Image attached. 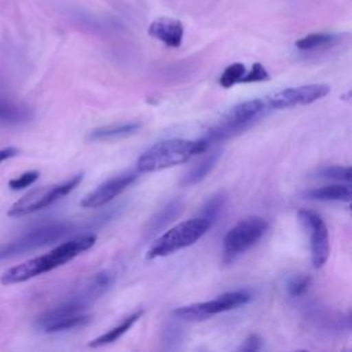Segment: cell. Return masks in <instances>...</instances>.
I'll return each mask as SVG.
<instances>
[{
  "mask_svg": "<svg viewBox=\"0 0 352 352\" xmlns=\"http://www.w3.org/2000/svg\"><path fill=\"white\" fill-rule=\"evenodd\" d=\"M96 242L95 234H84L78 235L73 239H69L45 254L29 258L21 264H16L8 268L0 278L3 285H14L29 280L37 275L45 274L58 268L70 260H73L80 253L91 249Z\"/></svg>",
  "mask_w": 352,
  "mask_h": 352,
  "instance_id": "6da1fadb",
  "label": "cell"
},
{
  "mask_svg": "<svg viewBox=\"0 0 352 352\" xmlns=\"http://www.w3.org/2000/svg\"><path fill=\"white\" fill-rule=\"evenodd\" d=\"M209 144L204 140H187V139H166L155 143L146 150L138 160V170L158 172L175 165L188 161L191 157L204 153Z\"/></svg>",
  "mask_w": 352,
  "mask_h": 352,
  "instance_id": "7a4b0ae2",
  "label": "cell"
},
{
  "mask_svg": "<svg viewBox=\"0 0 352 352\" xmlns=\"http://www.w3.org/2000/svg\"><path fill=\"white\" fill-rule=\"evenodd\" d=\"M210 227L212 224L199 216L182 221L154 241L146 253V258L153 260L176 253L201 239Z\"/></svg>",
  "mask_w": 352,
  "mask_h": 352,
  "instance_id": "3957f363",
  "label": "cell"
},
{
  "mask_svg": "<svg viewBox=\"0 0 352 352\" xmlns=\"http://www.w3.org/2000/svg\"><path fill=\"white\" fill-rule=\"evenodd\" d=\"M267 107L264 104L263 98L250 99L231 107L221 120L210 128L206 135L202 138L208 144L212 142L226 140L242 131H245L249 125H252L256 120H258L264 113H267Z\"/></svg>",
  "mask_w": 352,
  "mask_h": 352,
  "instance_id": "277c9868",
  "label": "cell"
},
{
  "mask_svg": "<svg viewBox=\"0 0 352 352\" xmlns=\"http://www.w3.org/2000/svg\"><path fill=\"white\" fill-rule=\"evenodd\" d=\"M81 180H82V173H78L63 183L34 188L29 191L26 195H23L21 199H18L15 204H12L7 214L11 217H22V216L34 213L37 210H41L52 205L58 199L63 198L69 192H72L80 184Z\"/></svg>",
  "mask_w": 352,
  "mask_h": 352,
  "instance_id": "5b68a950",
  "label": "cell"
},
{
  "mask_svg": "<svg viewBox=\"0 0 352 352\" xmlns=\"http://www.w3.org/2000/svg\"><path fill=\"white\" fill-rule=\"evenodd\" d=\"M252 298H253L252 293L245 289L226 292L209 301L194 302V304L179 307L173 311V315L179 319L191 320V322L206 320V319L212 318L213 315L242 307V305L248 304L249 301H252Z\"/></svg>",
  "mask_w": 352,
  "mask_h": 352,
  "instance_id": "8992f818",
  "label": "cell"
},
{
  "mask_svg": "<svg viewBox=\"0 0 352 352\" xmlns=\"http://www.w3.org/2000/svg\"><path fill=\"white\" fill-rule=\"evenodd\" d=\"M267 227V220L258 216H250L238 221L223 239V260L232 263L264 235Z\"/></svg>",
  "mask_w": 352,
  "mask_h": 352,
  "instance_id": "52a82bcc",
  "label": "cell"
},
{
  "mask_svg": "<svg viewBox=\"0 0 352 352\" xmlns=\"http://www.w3.org/2000/svg\"><path fill=\"white\" fill-rule=\"evenodd\" d=\"M330 92V87L327 84H307L300 87L285 88L278 92H272L263 98L267 110H280L290 109L294 106L309 104L322 98H324Z\"/></svg>",
  "mask_w": 352,
  "mask_h": 352,
  "instance_id": "ba28073f",
  "label": "cell"
},
{
  "mask_svg": "<svg viewBox=\"0 0 352 352\" xmlns=\"http://www.w3.org/2000/svg\"><path fill=\"white\" fill-rule=\"evenodd\" d=\"M298 219L311 235V257L315 268L323 267L330 253L329 231L323 219L311 209H300Z\"/></svg>",
  "mask_w": 352,
  "mask_h": 352,
  "instance_id": "9c48e42d",
  "label": "cell"
},
{
  "mask_svg": "<svg viewBox=\"0 0 352 352\" xmlns=\"http://www.w3.org/2000/svg\"><path fill=\"white\" fill-rule=\"evenodd\" d=\"M54 239H55V234H54V230L51 228V226H48V224L37 226V227L26 231L21 236H18L16 239H14L8 243L0 245V260L36 250L38 248L52 243Z\"/></svg>",
  "mask_w": 352,
  "mask_h": 352,
  "instance_id": "30bf717a",
  "label": "cell"
},
{
  "mask_svg": "<svg viewBox=\"0 0 352 352\" xmlns=\"http://www.w3.org/2000/svg\"><path fill=\"white\" fill-rule=\"evenodd\" d=\"M138 179V173L128 172L118 176H114L100 186H98L94 191H91L88 195H85L80 205L82 208H100L110 202L113 198H116L118 194H121L126 187H129L135 180Z\"/></svg>",
  "mask_w": 352,
  "mask_h": 352,
  "instance_id": "8fae6325",
  "label": "cell"
},
{
  "mask_svg": "<svg viewBox=\"0 0 352 352\" xmlns=\"http://www.w3.org/2000/svg\"><path fill=\"white\" fill-rule=\"evenodd\" d=\"M184 28L183 23L170 16H160L154 19L148 26V36L160 40L166 47L177 48L183 41Z\"/></svg>",
  "mask_w": 352,
  "mask_h": 352,
  "instance_id": "7c38bea8",
  "label": "cell"
},
{
  "mask_svg": "<svg viewBox=\"0 0 352 352\" xmlns=\"http://www.w3.org/2000/svg\"><path fill=\"white\" fill-rule=\"evenodd\" d=\"M32 117L33 111L30 107L0 92V122L16 125L30 121Z\"/></svg>",
  "mask_w": 352,
  "mask_h": 352,
  "instance_id": "4fadbf2b",
  "label": "cell"
},
{
  "mask_svg": "<svg viewBox=\"0 0 352 352\" xmlns=\"http://www.w3.org/2000/svg\"><path fill=\"white\" fill-rule=\"evenodd\" d=\"M308 199L314 201H341L349 202L351 199V186L349 184H329L323 187H315L307 190L302 194Z\"/></svg>",
  "mask_w": 352,
  "mask_h": 352,
  "instance_id": "5bb4252c",
  "label": "cell"
},
{
  "mask_svg": "<svg viewBox=\"0 0 352 352\" xmlns=\"http://www.w3.org/2000/svg\"><path fill=\"white\" fill-rule=\"evenodd\" d=\"M91 315L87 314H77V315H70V316H62V318H55L44 322H37V327H40L45 333H59L65 330H72L77 329L81 326H85L89 323Z\"/></svg>",
  "mask_w": 352,
  "mask_h": 352,
  "instance_id": "9a60e30c",
  "label": "cell"
},
{
  "mask_svg": "<svg viewBox=\"0 0 352 352\" xmlns=\"http://www.w3.org/2000/svg\"><path fill=\"white\" fill-rule=\"evenodd\" d=\"M140 128L139 122H124V124H114L107 126L95 128L88 133V140H111L118 138H125L135 133Z\"/></svg>",
  "mask_w": 352,
  "mask_h": 352,
  "instance_id": "2e32d148",
  "label": "cell"
},
{
  "mask_svg": "<svg viewBox=\"0 0 352 352\" xmlns=\"http://www.w3.org/2000/svg\"><path fill=\"white\" fill-rule=\"evenodd\" d=\"M143 315V311L139 309L133 314H131L129 316H126L124 320H121V323H118L117 326H114L113 329L107 330L106 333H103L102 336L94 338L88 345L91 348H96V346H102V345H107V344H111L114 341H117L121 336H124L139 319L140 316Z\"/></svg>",
  "mask_w": 352,
  "mask_h": 352,
  "instance_id": "e0dca14e",
  "label": "cell"
},
{
  "mask_svg": "<svg viewBox=\"0 0 352 352\" xmlns=\"http://www.w3.org/2000/svg\"><path fill=\"white\" fill-rule=\"evenodd\" d=\"M220 158V151H213L210 154H208L205 158H202L183 179V184L186 186H192L197 184L199 182H202L209 173L210 170L214 168L216 162Z\"/></svg>",
  "mask_w": 352,
  "mask_h": 352,
  "instance_id": "ac0fdd59",
  "label": "cell"
},
{
  "mask_svg": "<svg viewBox=\"0 0 352 352\" xmlns=\"http://www.w3.org/2000/svg\"><path fill=\"white\" fill-rule=\"evenodd\" d=\"M182 202L179 199H173L170 201L164 209H161L155 217L150 221L148 226V232L150 234H155L158 230H161L164 226H166L169 221H172L175 217H177L182 212Z\"/></svg>",
  "mask_w": 352,
  "mask_h": 352,
  "instance_id": "d6986e66",
  "label": "cell"
},
{
  "mask_svg": "<svg viewBox=\"0 0 352 352\" xmlns=\"http://www.w3.org/2000/svg\"><path fill=\"white\" fill-rule=\"evenodd\" d=\"M340 38L338 34L333 33H311L307 34L296 41V47L301 51H309V50H316L320 47L331 45Z\"/></svg>",
  "mask_w": 352,
  "mask_h": 352,
  "instance_id": "ffe728a7",
  "label": "cell"
},
{
  "mask_svg": "<svg viewBox=\"0 0 352 352\" xmlns=\"http://www.w3.org/2000/svg\"><path fill=\"white\" fill-rule=\"evenodd\" d=\"M226 201H227L226 192L219 191V192L213 194V195L209 197V198L206 199V202L202 205V208H201V210H199V217H204V219H206L210 224H213V223L217 220V217H219L221 209L224 208Z\"/></svg>",
  "mask_w": 352,
  "mask_h": 352,
  "instance_id": "44dd1931",
  "label": "cell"
},
{
  "mask_svg": "<svg viewBox=\"0 0 352 352\" xmlns=\"http://www.w3.org/2000/svg\"><path fill=\"white\" fill-rule=\"evenodd\" d=\"M246 69H245V65L243 63H239V62H235V63H231L228 65L220 78H219V84L223 87V88H231L234 87L235 84L241 82L243 74H245Z\"/></svg>",
  "mask_w": 352,
  "mask_h": 352,
  "instance_id": "7402d4cb",
  "label": "cell"
},
{
  "mask_svg": "<svg viewBox=\"0 0 352 352\" xmlns=\"http://www.w3.org/2000/svg\"><path fill=\"white\" fill-rule=\"evenodd\" d=\"M318 176L323 179H334L340 182H351L352 177V169L351 166H341V165H329L324 168H320L318 170Z\"/></svg>",
  "mask_w": 352,
  "mask_h": 352,
  "instance_id": "603a6c76",
  "label": "cell"
},
{
  "mask_svg": "<svg viewBox=\"0 0 352 352\" xmlns=\"http://www.w3.org/2000/svg\"><path fill=\"white\" fill-rule=\"evenodd\" d=\"M311 280L312 279L309 275H304V274L293 275L292 278H289V280L286 283V290L292 297H298L308 290Z\"/></svg>",
  "mask_w": 352,
  "mask_h": 352,
  "instance_id": "cb8c5ba5",
  "label": "cell"
},
{
  "mask_svg": "<svg viewBox=\"0 0 352 352\" xmlns=\"http://www.w3.org/2000/svg\"><path fill=\"white\" fill-rule=\"evenodd\" d=\"M267 80H270L268 72L265 70V67L261 63L256 62L252 65L249 72H245L241 82H245V84L246 82H260V81H267Z\"/></svg>",
  "mask_w": 352,
  "mask_h": 352,
  "instance_id": "d4e9b609",
  "label": "cell"
},
{
  "mask_svg": "<svg viewBox=\"0 0 352 352\" xmlns=\"http://www.w3.org/2000/svg\"><path fill=\"white\" fill-rule=\"evenodd\" d=\"M38 172L37 170H28L18 177H14L8 182V187L11 190H23L29 186H32L37 179H38Z\"/></svg>",
  "mask_w": 352,
  "mask_h": 352,
  "instance_id": "484cf974",
  "label": "cell"
},
{
  "mask_svg": "<svg viewBox=\"0 0 352 352\" xmlns=\"http://www.w3.org/2000/svg\"><path fill=\"white\" fill-rule=\"evenodd\" d=\"M258 349H261V338L257 334H250L239 346V351H248V352H253Z\"/></svg>",
  "mask_w": 352,
  "mask_h": 352,
  "instance_id": "4316f807",
  "label": "cell"
},
{
  "mask_svg": "<svg viewBox=\"0 0 352 352\" xmlns=\"http://www.w3.org/2000/svg\"><path fill=\"white\" fill-rule=\"evenodd\" d=\"M19 150L16 147H6V148H1L0 150V164L8 158H12L15 155H18Z\"/></svg>",
  "mask_w": 352,
  "mask_h": 352,
  "instance_id": "83f0119b",
  "label": "cell"
}]
</instances>
